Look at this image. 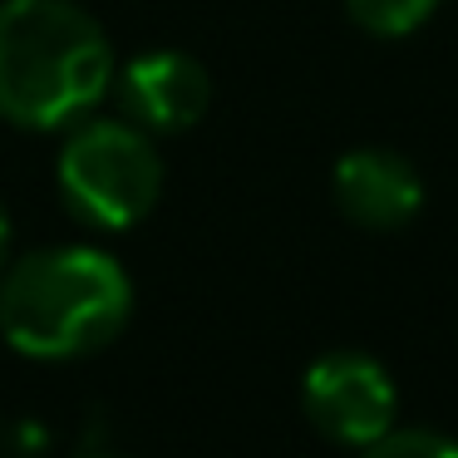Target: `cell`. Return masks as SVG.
<instances>
[{"instance_id":"obj_1","label":"cell","mask_w":458,"mask_h":458,"mask_svg":"<svg viewBox=\"0 0 458 458\" xmlns=\"http://www.w3.org/2000/svg\"><path fill=\"white\" fill-rule=\"evenodd\" d=\"M114 45L74 0H0V119L70 129L114 89Z\"/></svg>"},{"instance_id":"obj_2","label":"cell","mask_w":458,"mask_h":458,"mask_svg":"<svg viewBox=\"0 0 458 458\" xmlns=\"http://www.w3.org/2000/svg\"><path fill=\"white\" fill-rule=\"evenodd\" d=\"M133 316V281L99 247H40L0 271V335L30 360H80L114 345Z\"/></svg>"},{"instance_id":"obj_3","label":"cell","mask_w":458,"mask_h":458,"mask_svg":"<svg viewBox=\"0 0 458 458\" xmlns=\"http://www.w3.org/2000/svg\"><path fill=\"white\" fill-rule=\"evenodd\" d=\"M64 208L99 232H129L158 208L163 158L129 119H80L55 168Z\"/></svg>"},{"instance_id":"obj_4","label":"cell","mask_w":458,"mask_h":458,"mask_svg":"<svg viewBox=\"0 0 458 458\" xmlns=\"http://www.w3.org/2000/svg\"><path fill=\"white\" fill-rule=\"evenodd\" d=\"M301 404H306V419L320 438L345 444V448H365L385 428H394L399 389L375 355L330 350L301 379Z\"/></svg>"},{"instance_id":"obj_5","label":"cell","mask_w":458,"mask_h":458,"mask_svg":"<svg viewBox=\"0 0 458 458\" xmlns=\"http://www.w3.org/2000/svg\"><path fill=\"white\" fill-rule=\"evenodd\" d=\"M114 89L143 133H188L212 104V74L182 50H143L114 70Z\"/></svg>"},{"instance_id":"obj_6","label":"cell","mask_w":458,"mask_h":458,"mask_svg":"<svg viewBox=\"0 0 458 458\" xmlns=\"http://www.w3.org/2000/svg\"><path fill=\"white\" fill-rule=\"evenodd\" d=\"M335 208L365 232H394L419 217L424 208V182L404 153L389 148H355L335 163Z\"/></svg>"},{"instance_id":"obj_7","label":"cell","mask_w":458,"mask_h":458,"mask_svg":"<svg viewBox=\"0 0 458 458\" xmlns=\"http://www.w3.org/2000/svg\"><path fill=\"white\" fill-rule=\"evenodd\" d=\"M438 0H345L350 21L365 35H379V40H399V35H414L419 25L434 15Z\"/></svg>"},{"instance_id":"obj_8","label":"cell","mask_w":458,"mask_h":458,"mask_svg":"<svg viewBox=\"0 0 458 458\" xmlns=\"http://www.w3.org/2000/svg\"><path fill=\"white\" fill-rule=\"evenodd\" d=\"M360 458H458V444L434 428H385L375 444L360 448Z\"/></svg>"},{"instance_id":"obj_9","label":"cell","mask_w":458,"mask_h":458,"mask_svg":"<svg viewBox=\"0 0 458 458\" xmlns=\"http://www.w3.org/2000/svg\"><path fill=\"white\" fill-rule=\"evenodd\" d=\"M5 261H11V212L0 202V271H5Z\"/></svg>"}]
</instances>
